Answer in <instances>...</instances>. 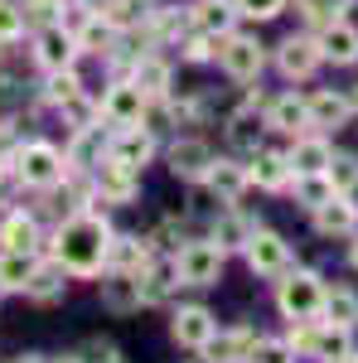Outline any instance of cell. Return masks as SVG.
<instances>
[{"instance_id":"cell-1","label":"cell","mask_w":358,"mask_h":363,"mask_svg":"<svg viewBox=\"0 0 358 363\" xmlns=\"http://www.w3.org/2000/svg\"><path fill=\"white\" fill-rule=\"evenodd\" d=\"M107 242H111L107 218H102V213L78 208L68 223L58 228L54 262L68 272V277H102V272H107Z\"/></svg>"},{"instance_id":"cell-2","label":"cell","mask_w":358,"mask_h":363,"mask_svg":"<svg viewBox=\"0 0 358 363\" xmlns=\"http://www.w3.org/2000/svg\"><path fill=\"white\" fill-rule=\"evenodd\" d=\"M320 306H325V277L320 272H305V267H291L276 281V310L296 325V320H320Z\"/></svg>"},{"instance_id":"cell-3","label":"cell","mask_w":358,"mask_h":363,"mask_svg":"<svg viewBox=\"0 0 358 363\" xmlns=\"http://www.w3.org/2000/svg\"><path fill=\"white\" fill-rule=\"evenodd\" d=\"M286 339H291L296 359H315V363H339L344 354H354V330H339L325 320H296V330Z\"/></svg>"},{"instance_id":"cell-4","label":"cell","mask_w":358,"mask_h":363,"mask_svg":"<svg viewBox=\"0 0 358 363\" xmlns=\"http://www.w3.org/2000/svg\"><path fill=\"white\" fill-rule=\"evenodd\" d=\"M15 174L25 179L29 189H54V184H63V174H68V160L58 155L49 140H29V145L15 150Z\"/></svg>"},{"instance_id":"cell-5","label":"cell","mask_w":358,"mask_h":363,"mask_svg":"<svg viewBox=\"0 0 358 363\" xmlns=\"http://www.w3.org/2000/svg\"><path fill=\"white\" fill-rule=\"evenodd\" d=\"M174 262H179V281L184 286H218L228 252L213 238H198V242H184V247L174 252Z\"/></svg>"},{"instance_id":"cell-6","label":"cell","mask_w":358,"mask_h":363,"mask_svg":"<svg viewBox=\"0 0 358 363\" xmlns=\"http://www.w3.org/2000/svg\"><path fill=\"white\" fill-rule=\"evenodd\" d=\"M218 63L233 83H257L262 68H267V49L252 39V34H223L218 39Z\"/></svg>"},{"instance_id":"cell-7","label":"cell","mask_w":358,"mask_h":363,"mask_svg":"<svg viewBox=\"0 0 358 363\" xmlns=\"http://www.w3.org/2000/svg\"><path fill=\"white\" fill-rule=\"evenodd\" d=\"M320 63H325L320 34H286V39H281V49H276V68H281V78H291V83L315 78V73H320Z\"/></svg>"},{"instance_id":"cell-8","label":"cell","mask_w":358,"mask_h":363,"mask_svg":"<svg viewBox=\"0 0 358 363\" xmlns=\"http://www.w3.org/2000/svg\"><path fill=\"white\" fill-rule=\"evenodd\" d=\"M242 257H247L252 277H281V272H291V242L281 233H272V228H252Z\"/></svg>"},{"instance_id":"cell-9","label":"cell","mask_w":358,"mask_h":363,"mask_svg":"<svg viewBox=\"0 0 358 363\" xmlns=\"http://www.w3.org/2000/svg\"><path fill=\"white\" fill-rule=\"evenodd\" d=\"M145 107H150V97H145L131 78H121V83L107 87V97H102L97 112H102L107 126H140V121H145Z\"/></svg>"},{"instance_id":"cell-10","label":"cell","mask_w":358,"mask_h":363,"mask_svg":"<svg viewBox=\"0 0 358 363\" xmlns=\"http://www.w3.org/2000/svg\"><path fill=\"white\" fill-rule=\"evenodd\" d=\"M247 179L257 189H267V194H286L291 179H296V169L286 160V150H267V145H262L257 155H247Z\"/></svg>"},{"instance_id":"cell-11","label":"cell","mask_w":358,"mask_h":363,"mask_svg":"<svg viewBox=\"0 0 358 363\" xmlns=\"http://www.w3.org/2000/svg\"><path fill=\"white\" fill-rule=\"evenodd\" d=\"M213 330H218V320H213V310H208V306H179V310H174V320H169L174 344H179V349H194V354L213 339Z\"/></svg>"},{"instance_id":"cell-12","label":"cell","mask_w":358,"mask_h":363,"mask_svg":"<svg viewBox=\"0 0 358 363\" xmlns=\"http://www.w3.org/2000/svg\"><path fill=\"white\" fill-rule=\"evenodd\" d=\"M107 155L121 160V165H131V169H145L150 155H155V131L145 121L140 126H116V136L107 140Z\"/></svg>"},{"instance_id":"cell-13","label":"cell","mask_w":358,"mask_h":363,"mask_svg":"<svg viewBox=\"0 0 358 363\" xmlns=\"http://www.w3.org/2000/svg\"><path fill=\"white\" fill-rule=\"evenodd\" d=\"M305 102H310V126H315V131H339V126L354 121V97H349V92L315 87Z\"/></svg>"},{"instance_id":"cell-14","label":"cell","mask_w":358,"mask_h":363,"mask_svg":"<svg viewBox=\"0 0 358 363\" xmlns=\"http://www.w3.org/2000/svg\"><path fill=\"white\" fill-rule=\"evenodd\" d=\"M252 344H257V330L252 325H233V330H213V339L198 354H203V363H247Z\"/></svg>"},{"instance_id":"cell-15","label":"cell","mask_w":358,"mask_h":363,"mask_svg":"<svg viewBox=\"0 0 358 363\" xmlns=\"http://www.w3.org/2000/svg\"><path fill=\"white\" fill-rule=\"evenodd\" d=\"M257 102L262 97H247L237 112L228 116V145L237 150V155H257L262 150V131H267V116L257 112Z\"/></svg>"},{"instance_id":"cell-16","label":"cell","mask_w":358,"mask_h":363,"mask_svg":"<svg viewBox=\"0 0 358 363\" xmlns=\"http://www.w3.org/2000/svg\"><path fill=\"white\" fill-rule=\"evenodd\" d=\"M34 58H39L44 73H54V68H73V58H78V39H73V29L44 25V29H39V39H34Z\"/></svg>"},{"instance_id":"cell-17","label":"cell","mask_w":358,"mask_h":363,"mask_svg":"<svg viewBox=\"0 0 358 363\" xmlns=\"http://www.w3.org/2000/svg\"><path fill=\"white\" fill-rule=\"evenodd\" d=\"M213 160H218V155H213V145H208V140H198V136H184V140H174V145H169V174H174V179H203Z\"/></svg>"},{"instance_id":"cell-18","label":"cell","mask_w":358,"mask_h":363,"mask_svg":"<svg viewBox=\"0 0 358 363\" xmlns=\"http://www.w3.org/2000/svg\"><path fill=\"white\" fill-rule=\"evenodd\" d=\"M136 194H140V169L107 155V165H97V199L102 203H131Z\"/></svg>"},{"instance_id":"cell-19","label":"cell","mask_w":358,"mask_h":363,"mask_svg":"<svg viewBox=\"0 0 358 363\" xmlns=\"http://www.w3.org/2000/svg\"><path fill=\"white\" fill-rule=\"evenodd\" d=\"M262 116H267V131H281V136H305L310 131V102L301 92H281Z\"/></svg>"},{"instance_id":"cell-20","label":"cell","mask_w":358,"mask_h":363,"mask_svg":"<svg viewBox=\"0 0 358 363\" xmlns=\"http://www.w3.org/2000/svg\"><path fill=\"white\" fill-rule=\"evenodd\" d=\"M136 277H140V301H145V306H160V301H169L174 286H184L174 257H150L145 272H136Z\"/></svg>"},{"instance_id":"cell-21","label":"cell","mask_w":358,"mask_h":363,"mask_svg":"<svg viewBox=\"0 0 358 363\" xmlns=\"http://www.w3.org/2000/svg\"><path fill=\"white\" fill-rule=\"evenodd\" d=\"M320 49H325V63L354 68L358 63V29L349 20H330V25L320 29Z\"/></svg>"},{"instance_id":"cell-22","label":"cell","mask_w":358,"mask_h":363,"mask_svg":"<svg viewBox=\"0 0 358 363\" xmlns=\"http://www.w3.org/2000/svg\"><path fill=\"white\" fill-rule=\"evenodd\" d=\"M310 218H315V233H320V238H349L358 228V208L344 194H334V199H325L320 208H310Z\"/></svg>"},{"instance_id":"cell-23","label":"cell","mask_w":358,"mask_h":363,"mask_svg":"<svg viewBox=\"0 0 358 363\" xmlns=\"http://www.w3.org/2000/svg\"><path fill=\"white\" fill-rule=\"evenodd\" d=\"M203 184H208V194L218 199V203H237V199L247 194V165H237V160H213L208 174H203Z\"/></svg>"},{"instance_id":"cell-24","label":"cell","mask_w":358,"mask_h":363,"mask_svg":"<svg viewBox=\"0 0 358 363\" xmlns=\"http://www.w3.org/2000/svg\"><path fill=\"white\" fill-rule=\"evenodd\" d=\"M330 155L334 145L325 131H305V136H296V145L286 150V160H291V169L296 174H315V169H330Z\"/></svg>"},{"instance_id":"cell-25","label":"cell","mask_w":358,"mask_h":363,"mask_svg":"<svg viewBox=\"0 0 358 363\" xmlns=\"http://www.w3.org/2000/svg\"><path fill=\"white\" fill-rule=\"evenodd\" d=\"M102 306H107L111 315H131V310L145 306V301H140V277L136 272H107V277H102Z\"/></svg>"},{"instance_id":"cell-26","label":"cell","mask_w":358,"mask_h":363,"mask_svg":"<svg viewBox=\"0 0 358 363\" xmlns=\"http://www.w3.org/2000/svg\"><path fill=\"white\" fill-rule=\"evenodd\" d=\"M233 25H237V5L233 0H198V5H189V29H203V34L223 39V34H233Z\"/></svg>"},{"instance_id":"cell-27","label":"cell","mask_w":358,"mask_h":363,"mask_svg":"<svg viewBox=\"0 0 358 363\" xmlns=\"http://www.w3.org/2000/svg\"><path fill=\"white\" fill-rule=\"evenodd\" d=\"M155 252H150V242L145 238H116L111 233V242H107V272H145V262H150Z\"/></svg>"},{"instance_id":"cell-28","label":"cell","mask_w":358,"mask_h":363,"mask_svg":"<svg viewBox=\"0 0 358 363\" xmlns=\"http://www.w3.org/2000/svg\"><path fill=\"white\" fill-rule=\"evenodd\" d=\"M320 320L325 325H339V330H358V291L354 286H325Z\"/></svg>"},{"instance_id":"cell-29","label":"cell","mask_w":358,"mask_h":363,"mask_svg":"<svg viewBox=\"0 0 358 363\" xmlns=\"http://www.w3.org/2000/svg\"><path fill=\"white\" fill-rule=\"evenodd\" d=\"M131 83L155 102V97H169V63L155 54H140L136 63H131Z\"/></svg>"},{"instance_id":"cell-30","label":"cell","mask_w":358,"mask_h":363,"mask_svg":"<svg viewBox=\"0 0 358 363\" xmlns=\"http://www.w3.org/2000/svg\"><path fill=\"white\" fill-rule=\"evenodd\" d=\"M116 34H121V29L111 25L107 15H87V25L78 29L73 39H78V54H111V49H116Z\"/></svg>"},{"instance_id":"cell-31","label":"cell","mask_w":358,"mask_h":363,"mask_svg":"<svg viewBox=\"0 0 358 363\" xmlns=\"http://www.w3.org/2000/svg\"><path fill=\"white\" fill-rule=\"evenodd\" d=\"M0 247H15V252H34L39 247V223H34V213L15 208V213L0 223Z\"/></svg>"},{"instance_id":"cell-32","label":"cell","mask_w":358,"mask_h":363,"mask_svg":"<svg viewBox=\"0 0 358 363\" xmlns=\"http://www.w3.org/2000/svg\"><path fill=\"white\" fill-rule=\"evenodd\" d=\"M34 252H15V247H5L0 252V291H25L29 277H34Z\"/></svg>"},{"instance_id":"cell-33","label":"cell","mask_w":358,"mask_h":363,"mask_svg":"<svg viewBox=\"0 0 358 363\" xmlns=\"http://www.w3.org/2000/svg\"><path fill=\"white\" fill-rule=\"evenodd\" d=\"M291 194H296V203H305V208H320V203L334 199L339 189H334L330 169H315V174H296V179H291Z\"/></svg>"},{"instance_id":"cell-34","label":"cell","mask_w":358,"mask_h":363,"mask_svg":"<svg viewBox=\"0 0 358 363\" xmlns=\"http://www.w3.org/2000/svg\"><path fill=\"white\" fill-rule=\"evenodd\" d=\"M252 218H242L237 208H228L218 223H213V242H218L223 252H237V247H247V238H252Z\"/></svg>"},{"instance_id":"cell-35","label":"cell","mask_w":358,"mask_h":363,"mask_svg":"<svg viewBox=\"0 0 358 363\" xmlns=\"http://www.w3.org/2000/svg\"><path fill=\"white\" fill-rule=\"evenodd\" d=\"M102 126H78V136H73V150L63 155L68 165H78V169H87V165H102Z\"/></svg>"},{"instance_id":"cell-36","label":"cell","mask_w":358,"mask_h":363,"mask_svg":"<svg viewBox=\"0 0 358 363\" xmlns=\"http://www.w3.org/2000/svg\"><path fill=\"white\" fill-rule=\"evenodd\" d=\"M44 97H49L54 107H73V102L83 97L78 73H73V68H54V73H49V83H44Z\"/></svg>"},{"instance_id":"cell-37","label":"cell","mask_w":358,"mask_h":363,"mask_svg":"<svg viewBox=\"0 0 358 363\" xmlns=\"http://www.w3.org/2000/svg\"><path fill=\"white\" fill-rule=\"evenodd\" d=\"M25 296L29 301H58V296H63V267H58V262L54 267H34Z\"/></svg>"},{"instance_id":"cell-38","label":"cell","mask_w":358,"mask_h":363,"mask_svg":"<svg viewBox=\"0 0 358 363\" xmlns=\"http://www.w3.org/2000/svg\"><path fill=\"white\" fill-rule=\"evenodd\" d=\"M247 363H296V349H291V339H262L257 335Z\"/></svg>"},{"instance_id":"cell-39","label":"cell","mask_w":358,"mask_h":363,"mask_svg":"<svg viewBox=\"0 0 358 363\" xmlns=\"http://www.w3.org/2000/svg\"><path fill=\"white\" fill-rule=\"evenodd\" d=\"M301 10H305V20L310 25H330V20H344V10H349V0H301Z\"/></svg>"},{"instance_id":"cell-40","label":"cell","mask_w":358,"mask_h":363,"mask_svg":"<svg viewBox=\"0 0 358 363\" xmlns=\"http://www.w3.org/2000/svg\"><path fill=\"white\" fill-rule=\"evenodd\" d=\"M330 179H334L339 194L358 179V155H354V150H334V155H330Z\"/></svg>"},{"instance_id":"cell-41","label":"cell","mask_w":358,"mask_h":363,"mask_svg":"<svg viewBox=\"0 0 358 363\" xmlns=\"http://www.w3.org/2000/svg\"><path fill=\"white\" fill-rule=\"evenodd\" d=\"M20 34H25V10H15L10 0H0V44L20 39Z\"/></svg>"},{"instance_id":"cell-42","label":"cell","mask_w":358,"mask_h":363,"mask_svg":"<svg viewBox=\"0 0 358 363\" xmlns=\"http://www.w3.org/2000/svg\"><path fill=\"white\" fill-rule=\"evenodd\" d=\"M237 5V15H247V20H276L281 10H286V0H233Z\"/></svg>"},{"instance_id":"cell-43","label":"cell","mask_w":358,"mask_h":363,"mask_svg":"<svg viewBox=\"0 0 358 363\" xmlns=\"http://www.w3.org/2000/svg\"><path fill=\"white\" fill-rule=\"evenodd\" d=\"M83 354H87L83 363H126V359H121V349H116V344H107V339H92Z\"/></svg>"},{"instance_id":"cell-44","label":"cell","mask_w":358,"mask_h":363,"mask_svg":"<svg viewBox=\"0 0 358 363\" xmlns=\"http://www.w3.org/2000/svg\"><path fill=\"white\" fill-rule=\"evenodd\" d=\"M344 199H349V203H354V208H358V179H354V184H349V189H344Z\"/></svg>"},{"instance_id":"cell-45","label":"cell","mask_w":358,"mask_h":363,"mask_svg":"<svg viewBox=\"0 0 358 363\" xmlns=\"http://www.w3.org/2000/svg\"><path fill=\"white\" fill-rule=\"evenodd\" d=\"M349 262L358 267V233H354V242H349Z\"/></svg>"},{"instance_id":"cell-46","label":"cell","mask_w":358,"mask_h":363,"mask_svg":"<svg viewBox=\"0 0 358 363\" xmlns=\"http://www.w3.org/2000/svg\"><path fill=\"white\" fill-rule=\"evenodd\" d=\"M15 363H49V359H39V354H25V359H15Z\"/></svg>"},{"instance_id":"cell-47","label":"cell","mask_w":358,"mask_h":363,"mask_svg":"<svg viewBox=\"0 0 358 363\" xmlns=\"http://www.w3.org/2000/svg\"><path fill=\"white\" fill-rule=\"evenodd\" d=\"M49 363H83V359H78V354H68V359H49Z\"/></svg>"},{"instance_id":"cell-48","label":"cell","mask_w":358,"mask_h":363,"mask_svg":"<svg viewBox=\"0 0 358 363\" xmlns=\"http://www.w3.org/2000/svg\"><path fill=\"white\" fill-rule=\"evenodd\" d=\"M349 97H354V112H358V83H354V87H349Z\"/></svg>"},{"instance_id":"cell-49","label":"cell","mask_w":358,"mask_h":363,"mask_svg":"<svg viewBox=\"0 0 358 363\" xmlns=\"http://www.w3.org/2000/svg\"><path fill=\"white\" fill-rule=\"evenodd\" d=\"M339 363H358V349H354V354H344V359H339Z\"/></svg>"},{"instance_id":"cell-50","label":"cell","mask_w":358,"mask_h":363,"mask_svg":"<svg viewBox=\"0 0 358 363\" xmlns=\"http://www.w3.org/2000/svg\"><path fill=\"white\" fill-rule=\"evenodd\" d=\"M0 179H5V160H0Z\"/></svg>"}]
</instances>
